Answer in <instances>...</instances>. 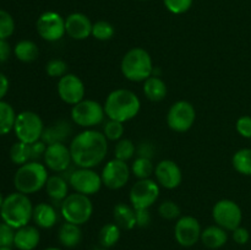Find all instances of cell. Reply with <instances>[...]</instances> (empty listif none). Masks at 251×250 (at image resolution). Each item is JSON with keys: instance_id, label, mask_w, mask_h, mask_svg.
I'll return each mask as SVG.
<instances>
[{"instance_id": "ac0fdd59", "label": "cell", "mask_w": 251, "mask_h": 250, "mask_svg": "<svg viewBox=\"0 0 251 250\" xmlns=\"http://www.w3.org/2000/svg\"><path fill=\"white\" fill-rule=\"evenodd\" d=\"M154 176L158 185L167 190L176 189L183 181V172L180 167L172 159L158 162L154 168Z\"/></svg>"}, {"instance_id": "f5cc1de1", "label": "cell", "mask_w": 251, "mask_h": 250, "mask_svg": "<svg viewBox=\"0 0 251 250\" xmlns=\"http://www.w3.org/2000/svg\"><path fill=\"white\" fill-rule=\"evenodd\" d=\"M96 250H109V249H105V248H100V249H96Z\"/></svg>"}, {"instance_id": "5b68a950", "label": "cell", "mask_w": 251, "mask_h": 250, "mask_svg": "<svg viewBox=\"0 0 251 250\" xmlns=\"http://www.w3.org/2000/svg\"><path fill=\"white\" fill-rule=\"evenodd\" d=\"M48 168L39 161H29L17 168L14 175V186L22 194H36L46 186Z\"/></svg>"}, {"instance_id": "83f0119b", "label": "cell", "mask_w": 251, "mask_h": 250, "mask_svg": "<svg viewBox=\"0 0 251 250\" xmlns=\"http://www.w3.org/2000/svg\"><path fill=\"white\" fill-rule=\"evenodd\" d=\"M14 55L21 63H33L39 55L38 46L33 41L22 39L14 47Z\"/></svg>"}, {"instance_id": "4fadbf2b", "label": "cell", "mask_w": 251, "mask_h": 250, "mask_svg": "<svg viewBox=\"0 0 251 250\" xmlns=\"http://www.w3.org/2000/svg\"><path fill=\"white\" fill-rule=\"evenodd\" d=\"M131 175L129 164L120 159L113 158L104 164L100 173L102 183L110 190H119L124 188Z\"/></svg>"}, {"instance_id": "f1b7e54d", "label": "cell", "mask_w": 251, "mask_h": 250, "mask_svg": "<svg viewBox=\"0 0 251 250\" xmlns=\"http://www.w3.org/2000/svg\"><path fill=\"white\" fill-rule=\"evenodd\" d=\"M120 235H122V229L118 227L117 223H107L100 228L98 233V242L102 248L109 249L119 242Z\"/></svg>"}, {"instance_id": "2e32d148", "label": "cell", "mask_w": 251, "mask_h": 250, "mask_svg": "<svg viewBox=\"0 0 251 250\" xmlns=\"http://www.w3.org/2000/svg\"><path fill=\"white\" fill-rule=\"evenodd\" d=\"M201 225L193 216H181L174 225L176 243L184 248H191L201 239Z\"/></svg>"}, {"instance_id": "816d5d0a", "label": "cell", "mask_w": 251, "mask_h": 250, "mask_svg": "<svg viewBox=\"0 0 251 250\" xmlns=\"http://www.w3.org/2000/svg\"><path fill=\"white\" fill-rule=\"evenodd\" d=\"M0 250H12L11 247H1L0 248Z\"/></svg>"}, {"instance_id": "e0dca14e", "label": "cell", "mask_w": 251, "mask_h": 250, "mask_svg": "<svg viewBox=\"0 0 251 250\" xmlns=\"http://www.w3.org/2000/svg\"><path fill=\"white\" fill-rule=\"evenodd\" d=\"M44 166L54 173H64L73 163L69 146L63 142L48 145L43 156Z\"/></svg>"}, {"instance_id": "bcb514c9", "label": "cell", "mask_w": 251, "mask_h": 250, "mask_svg": "<svg viewBox=\"0 0 251 250\" xmlns=\"http://www.w3.org/2000/svg\"><path fill=\"white\" fill-rule=\"evenodd\" d=\"M11 51V46L9 44L7 39H0V63H5L9 60Z\"/></svg>"}, {"instance_id": "44dd1931", "label": "cell", "mask_w": 251, "mask_h": 250, "mask_svg": "<svg viewBox=\"0 0 251 250\" xmlns=\"http://www.w3.org/2000/svg\"><path fill=\"white\" fill-rule=\"evenodd\" d=\"M34 225L42 229H50L58 223L59 216L55 207L50 203L41 202L33 207V215H32Z\"/></svg>"}, {"instance_id": "ab89813d", "label": "cell", "mask_w": 251, "mask_h": 250, "mask_svg": "<svg viewBox=\"0 0 251 250\" xmlns=\"http://www.w3.org/2000/svg\"><path fill=\"white\" fill-rule=\"evenodd\" d=\"M194 0H163V4L169 12L174 15H183L193 6Z\"/></svg>"}, {"instance_id": "4dcf8cb0", "label": "cell", "mask_w": 251, "mask_h": 250, "mask_svg": "<svg viewBox=\"0 0 251 250\" xmlns=\"http://www.w3.org/2000/svg\"><path fill=\"white\" fill-rule=\"evenodd\" d=\"M154 164L152 162L151 158H147V157H140L137 156L136 158L132 162L131 167V174L137 179H149L151 178V175L154 174Z\"/></svg>"}, {"instance_id": "ee69618b", "label": "cell", "mask_w": 251, "mask_h": 250, "mask_svg": "<svg viewBox=\"0 0 251 250\" xmlns=\"http://www.w3.org/2000/svg\"><path fill=\"white\" fill-rule=\"evenodd\" d=\"M232 233H233V234H232L233 240H234L237 244L244 245V244H247L248 242H249L250 233H249V230L247 229V228H244V227H242V225H240V227L235 228V229L233 230Z\"/></svg>"}, {"instance_id": "1f68e13d", "label": "cell", "mask_w": 251, "mask_h": 250, "mask_svg": "<svg viewBox=\"0 0 251 250\" xmlns=\"http://www.w3.org/2000/svg\"><path fill=\"white\" fill-rule=\"evenodd\" d=\"M233 168L242 175L251 176V149H240L233 154Z\"/></svg>"}, {"instance_id": "4316f807", "label": "cell", "mask_w": 251, "mask_h": 250, "mask_svg": "<svg viewBox=\"0 0 251 250\" xmlns=\"http://www.w3.org/2000/svg\"><path fill=\"white\" fill-rule=\"evenodd\" d=\"M69 181L64 176L54 174L49 175L46 184V191L49 198L55 202H60L69 195Z\"/></svg>"}, {"instance_id": "60d3db41", "label": "cell", "mask_w": 251, "mask_h": 250, "mask_svg": "<svg viewBox=\"0 0 251 250\" xmlns=\"http://www.w3.org/2000/svg\"><path fill=\"white\" fill-rule=\"evenodd\" d=\"M15 232L16 229H14L11 225H6L5 222H0V248L14 245Z\"/></svg>"}, {"instance_id": "7bdbcfd3", "label": "cell", "mask_w": 251, "mask_h": 250, "mask_svg": "<svg viewBox=\"0 0 251 250\" xmlns=\"http://www.w3.org/2000/svg\"><path fill=\"white\" fill-rule=\"evenodd\" d=\"M29 146H31V161H39L41 158H43L44 152H46L48 145H46L42 140H39V141L31 144Z\"/></svg>"}, {"instance_id": "484cf974", "label": "cell", "mask_w": 251, "mask_h": 250, "mask_svg": "<svg viewBox=\"0 0 251 250\" xmlns=\"http://www.w3.org/2000/svg\"><path fill=\"white\" fill-rule=\"evenodd\" d=\"M142 91H144L145 96L149 100H151V102H161L167 97L168 88H167L166 82L159 76L152 75L151 77L144 81Z\"/></svg>"}, {"instance_id": "74e56055", "label": "cell", "mask_w": 251, "mask_h": 250, "mask_svg": "<svg viewBox=\"0 0 251 250\" xmlns=\"http://www.w3.org/2000/svg\"><path fill=\"white\" fill-rule=\"evenodd\" d=\"M15 32V20L5 10L0 9V39H9Z\"/></svg>"}, {"instance_id": "cb8c5ba5", "label": "cell", "mask_w": 251, "mask_h": 250, "mask_svg": "<svg viewBox=\"0 0 251 250\" xmlns=\"http://www.w3.org/2000/svg\"><path fill=\"white\" fill-rule=\"evenodd\" d=\"M201 243L208 249H220L228 242L227 230L217 225H208L201 233Z\"/></svg>"}, {"instance_id": "7402d4cb", "label": "cell", "mask_w": 251, "mask_h": 250, "mask_svg": "<svg viewBox=\"0 0 251 250\" xmlns=\"http://www.w3.org/2000/svg\"><path fill=\"white\" fill-rule=\"evenodd\" d=\"M71 132H73V127H71L70 123L60 119L54 123L53 125H50V126L44 127L41 140L46 145H53L58 144V142L65 144L66 139L70 136Z\"/></svg>"}, {"instance_id": "ba28073f", "label": "cell", "mask_w": 251, "mask_h": 250, "mask_svg": "<svg viewBox=\"0 0 251 250\" xmlns=\"http://www.w3.org/2000/svg\"><path fill=\"white\" fill-rule=\"evenodd\" d=\"M70 117L78 126L83 129H93L104 120V107L95 100H83L73 105Z\"/></svg>"}, {"instance_id": "52a82bcc", "label": "cell", "mask_w": 251, "mask_h": 250, "mask_svg": "<svg viewBox=\"0 0 251 250\" xmlns=\"http://www.w3.org/2000/svg\"><path fill=\"white\" fill-rule=\"evenodd\" d=\"M44 123L37 113L32 110H24L16 115L14 125V132L17 141L25 144H33L39 141L44 131Z\"/></svg>"}, {"instance_id": "6da1fadb", "label": "cell", "mask_w": 251, "mask_h": 250, "mask_svg": "<svg viewBox=\"0 0 251 250\" xmlns=\"http://www.w3.org/2000/svg\"><path fill=\"white\" fill-rule=\"evenodd\" d=\"M69 149L73 163L77 168H96L103 163L108 153V140L95 129H85L71 140Z\"/></svg>"}, {"instance_id": "277c9868", "label": "cell", "mask_w": 251, "mask_h": 250, "mask_svg": "<svg viewBox=\"0 0 251 250\" xmlns=\"http://www.w3.org/2000/svg\"><path fill=\"white\" fill-rule=\"evenodd\" d=\"M123 76L131 82H144L151 77L154 66L149 51L140 47H135L124 54L120 63Z\"/></svg>"}, {"instance_id": "e575fe53", "label": "cell", "mask_w": 251, "mask_h": 250, "mask_svg": "<svg viewBox=\"0 0 251 250\" xmlns=\"http://www.w3.org/2000/svg\"><path fill=\"white\" fill-rule=\"evenodd\" d=\"M115 28L110 22L100 20L93 24L92 26V37L97 41H110L114 37Z\"/></svg>"}, {"instance_id": "db71d44e", "label": "cell", "mask_w": 251, "mask_h": 250, "mask_svg": "<svg viewBox=\"0 0 251 250\" xmlns=\"http://www.w3.org/2000/svg\"><path fill=\"white\" fill-rule=\"evenodd\" d=\"M139 1H147V0H139Z\"/></svg>"}, {"instance_id": "7c38bea8", "label": "cell", "mask_w": 251, "mask_h": 250, "mask_svg": "<svg viewBox=\"0 0 251 250\" xmlns=\"http://www.w3.org/2000/svg\"><path fill=\"white\" fill-rule=\"evenodd\" d=\"M36 29L44 41L58 42L66 34L65 19L55 11H46L37 20Z\"/></svg>"}, {"instance_id": "30bf717a", "label": "cell", "mask_w": 251, "mask_h": 250, "mask_svg": "<svg viewBox=\"0 0 251 250\" xmlns=\"http://www.w3.org/2000/svg\"><path fill=\"white\" fill-rule=\"evenodd\" d=\"M213 221L217 225L228 232H233L235 228L240 227L243 221V212L240 206L235 201L229 199H222L217 201L212 208Z\"/></svg>"}, {"instance_id": "d6986e66", "label": "cell", "mask_w": 251, "mask_h": 250, "mask_svg": "<svg viewBox=\"0 0 251 250\" xmlns=\"http://www.w3.org/2000/svg\"><path fill=\"white\" fill-rule=\"evenodd\" d=\"M92 26L87 15L82 12H73L65 19L66 34L75 41H85L92 36Z\"/></svg>"}, {"instance_id": "f907efd6", "label": "cell", "mask_w": 251, "mask_h": 250, "mask_svg": "<svg viewBox=\"0 0 251 250\" xmlns=\"http://www.w3.org/2000/svg\"><path fill=\"white\" fill-rule=\"evenodd\" d=\"M4 196H2V194L0 193V208H1V206H2V202H4Z\"/></svg>"}, {"instance_id": "8fae6325", "label": "cell", "mask_w": 251, "mask_h": 250, "mask_svg": "<svg viewBox=\"0 0 251 250\" xmlns=\"http://www.w3.org/2000/svg\"><path fill=\"white\" fill-rule=\"evenodd\" d=\"M196 120L195 107L188 100L173 103L167 113V125L176 132H186L193 127Z\"/></svg>"}, {"instance_id": "603a6c76", "label": "cell", "mask_w": 251, "mask_h": 250, "mask_svg": "<svg viewBox=\"0 0 251 250\" xmlns=\"http://www.w3.org/2000/svg\"><path fill=\"white\" fill-rule=\"evenodd\" d=\"M114 223L120 229L131 230L136 227V210L131 205L119 202L113 208Z\"/></svg>"}, {"instance_id": "d6a6232c", "label": "cell", "mask_w": 251, "mask_h": 250, "mask_svg": "<svg viewBox=\"0 0 251 250\" xmlns=\"http://www.w3.org/2000/svg\"><path fill=\"white\" fill-rule=\"evenodd\" d=\"M10 159L12 163L17 164V166H22V164L27 163L31 161V146L25 142L17 141L10 147L9 151Z\"/></svg>"}, {"instance_id": "d590c367", "label": "cell", "mask_w": 251, "mask_h": 250, "mask_svg": "<svg viewBox=\"0 0 251 250\" xmlns=\"http://www.w3.org/2000/svg\"><path fill=\"white\" fill-rule=\"evenodd\" d=\"M125 132L124 123L117 122V120L109 119L104 123L103 126V134L107 137L108 141H119L123 139Z\"/></svg>"}, {"instance_id": "836d02e7", "label": "cell", "mask_w": 251, "mask_h": 250, "mask_svg": "<svg viewBox=\"0 0 251 250\" xmlns=\"http://www.w3.org/2000/svg\"><path fill=\"white\" fill-rule=\"evenodd\" d=\"M136 153V146L130 139H122L117 141L114 149V158L127 162Z\"/></svg>"}, {"instance_id": "c3c4849f", "label": "cell", "mask_w": 251, "mask_h": 250, "mask_svg": "<svg viewBox=\"0 0 251 250\" xmlns=\"http://www.w3.org/2000/svg\"><path fill=\"white\" fill-rule=\"evenodd\" d=\"M137 152H139L140 157H147V158L152 159V156H153V154H152V153H153V149H152V146L150 144H141V145H140Z\"/></svg>"}, {"instance_id": "f546056e", "label": "cell", "mask_w": 251, "mask_h": 250, "mask_svg": "<svg viewBox=\"0 0 251 250\" xmlns=\"http://www.w3.org/2000/svg\"><path fill=\"white\" fill-rule=\"evenodd\" d=\"M16 113L10 103L0 100V136L7 135L14 130Z\"/></svg>"}, {"instance_id": "8d00e7d4", "label": "cell", "mask_w": 251, "mask_h": 250, "mask_svg": "<svg viewBox=\"0 0 251 250\" xmlns=\"http://www.w3.org/2000/svg\"><path fill=\"white\" fill-rule=\"evenodd\" d=\"M158 215L167 221L178 220L181 217V210L176 202L172 200H166L158 206Z\"/></svg>"}, {"instance_id": "5bb4252c", "label": "cell", "mask_w": 251, "mask_h": 250, "mask_svg": "<svg viewBox=\"0 0 251 250\" xmlns=\"http://www.w3.org/2000/svg\"><path fill=\"white\" fill-rule=\"evenodd\" d=\"M71 188L75 193L83 194V195H95L102 188V178L100 174L91 168H77L71 172L68 179Z\"/></svg>"}, {"instance_id": "8992f818", "label": "cell", "mask_w": 251, "mask_h": 250, "mask_svg": "<svg viewBox=\"0 0 251 250\" xmlns=\"http://www.w3.org/2000/svg\"><path fill=\"white\" fill-rule=\"evenodd\" d=\"M60 213L65 222L82 225L93 215V203L90 196L83 194H69L60 203Z\"/></svg>"}, {"instance_id": "7dc6e473", "label": "cell", "mask_w": 251, "mask_h": 250, "mask_svg": "<svg viewBox=\"0 0 251 250\" xmlns=\"http://www.w3.org/2000/svg\"><path fill=\"white\" fill-rule=\"evenodd\" d=\"M9 87H10L9 78H7L4 74L0 73V100H4L6 93L9 92Z\"/></svg>"}, {"instance_id": "9a60e30c", "label": "cell", "mask_w": 251, "mask_h": 250, "mask_svg": "<svg viewBox=\"0 0 251 250\" xmlns=\"http://www.w3.org/2000/svg\"><path fill=\"white\" fill-rule=\"evenodd\" d=\"M56 91H58L59 98L69 105H75L85 100V83L75 74L68 73L63 77L59 78Z\"/></svg>"}, {"instance_id": "3957f363", "label": "cell", "mask_w": 251, "mask_h": 250, "mask_svg": "<svg viewBox=\"0 0 251 250\" xmlns=\"http://www.w3.org/2000/svg\"><path fill=\"white\" fill-rule=\"evenodd\" d=\"M33 207L34 206L32 205L28 195L15 191L5 196L4 202L0 208V217L2 222L11 225L14 229H19L28 225L29 221L32 220Z\"/></svg>"}, {"instance_id": "b9f144b4", "label": "cell", "mask_w": 251, "mask_h": 250, "mask_svg": "<svg viewBox=\"0 0 251 250\" xmlns=\"http://www.w3.org/2000/svg\"><path fill=\"white\" fill-rule=\"evenodd\" d=\"M235 130L244 139H251V115H243L235 123Z\"/></svg>"}, {"instance_id": "7a4b0ae2", "label": "cell", "mask_w": 251, "mask_h": 250, "mask_svg": "<svg viewBox=\"0 0 251 250\" xmlns=\"http://www.w3.org/2000/svg\"><path fill=\"white\" fill-rule=\"evenodd\" d=\"M103 107L108 119L126 123L139 114L141 100L131 90L117 88L107 96Z\"/></svg>"}, {"instance_id": "f35d334b", "label": "cell", "mask_w": 251, "mask_h": 250, "mask_svg": "<svg viewBox=\"0 0 251 250\" xmlns=\"http://www.w3.org/2000/svg\"><path fill=\"white\" fill-rule=\"evenodd\" d=\"M46 73L50 77L60 78L68 74V64L63 59H51L47 63Z\"/></svg>"}, {"instance_id": "681fc988", "label": "cell", "mask_w": 251, "mask_h": 250, "mask_svg": "<svg viewBox=\"0 0 251 250\" xmlns=\"http://www.w3.org/2000/svg\"><path fill=\"white\" fill-rule=\"evenodd\" d=\"M43 250H61L60 248H56V247H49V248H46V249Z\"/></svg>"}, {"instance_id": "f6af8a7d", "label": "cell", "mask_w": 251, "mask_h": 250, "mask_svg": "<svg viewBox=\"0 0 251 250\" xmlns=\"http://www.w3.org/2000/svg\"><path fill=\"white\" fill-rule=\"evenodd\" d=\"M152 217L149 210H136V225L140 228L149 227Z\"/></svg>"}, {"instance_id": "ffe728a7", "label": "cell", "mask_w": 251, "mask_h": 250, "mask_svg": "<svg viewBox=\"0 0 251 250\" xmlns=\"http://www.w3.org/2000/svg\"><path fill=\"white\" fill-rule=\"evenodd\" d=\"M41 242V233L37 225H27L15 232L14 247L19 250H34Z\"/></svg>"}, {"instance_id": "9c48e42d", "label": "cell", "mask_w": 251, "mask_h": 250, "mask_svg": "<svg viewBox=\"0 0 251 250\" xmlns=\"http://www.w3.org/2000/svg\"><path fill=\"white\" fill-rule=\"evenodd\" d=\"M158 183L153 179H139L129 191V200L135 210H149L159 198Z\"/></svg>"}, {"instance_id": "d4e9b609", "label": "cell", "mask_w": 251, "mask_h": 250, "mask_svg": "<svg viewBox=\"0 0 251 250\" xmlns=\"http://www.w3.org/2000/svg\"><path fill=\"white\" fill-rule=\"evenodd\" d=\"M80 227L81 225L69 222H64L59 227L58 239L64 248L74 249L80 244L81 240H82V230Z\"/></svg>"}]
</instances>
